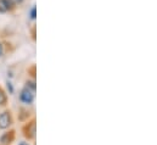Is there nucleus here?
<instances>
[{
	"label": "nucleus",
	"instance_id": "nucleus-6",
	"mask_svg": "<svg viewBox=\"0 0 157 145\" xmlns=\"http://www.w3.org/2000/svg\"><path fill=\"white\" fill-rule=\"evenodd\" d=\"M26 88L29 89L31 92L36 93V83H34V82H27V83H26Z\"/></svg>",
	"mask_w": 157,
	"mask_h": 145
},
{
	"label": "nucleus",
	"instance_id": "nucleus-13",
	"mask_svg": "<svg viewBox=\"0 0 157 145\" xmlns=\"http://www.w3.org/2000/svg\"><path fill=\"white\" fill-rule=\"evenodd\" d=\"M20 145H29V144H28V143H26V142H21Z\"/></svg>",
	"mask_w": 157,
	"mask_h": 145
},
{
	"label": "nucleus",
	"instance_id": "nucleus-4",
	"mask_svg": "<svg viewBox=\"0 0 157 145\" xmlns=\"http://www.w3.org/2000/svg\"><path fill=\"white\" fill-rule=\"evenodd\" d=\"M13 138H15V132L13 131L7 132V133H4L1 135V138H0V143H2V144H10V143H12Z\"/></svg>",
	"mask_w": 157,
	"mask_h": 145
},
{
	"label": "nucleus",
	"instance_id": "nucleus-5",
	"mask_svg": "<svg viewBox=\"0 0 157 145\" xmlns=\"http://www.w3.org/2000/svg\"><path fill=\"white\" fill-rule=\"evenodd\" d=\"M2 1H4L5 6H6L7 11H13L16 9V4H15L13 0H2Z\"/></svg>",
	"mask_w": 157,
	"mask_h": 145
},
{
	"label": "nucleus",
	"instance_id": "nucleus-2",
	"mask_svg": "<svg viewBox=\"0 0 157 145\" xmlns=\"http://www.w3.org/2000/svg\"><path fill=\"white\" fill-rule=\"evenodd\" d=\"M11 123H12V118H11L10 112H7V111L2 112L0 115V128L1 129H6V128H9L11 126Z\"/></svg>",
	"mask_w": 157,
	"mask_h": 145
},
{
	"label": "nucleus",
	"instance_id": "nucleus-3",
	"mask_svg": "<svg viewBox=\"0 0 157 145\" xmlns=\"http://www.w3.org/2000/svg\"><path fill=\"white\" fill-rule=\"evenodd\" d=\"M25 135L27 137V138H34V135H36V122L33 121V122H31L26 128H25Z\"/></svg>",
	"mask_w": 157,
	"mask_h": 145
},
{
	"label": "nucleus",
	"instance_id": "nucleus-8",
	"mask_svg": "<svg viewBox=\"0 0 157 145\" xmlns=\"http://www.w3.org/2000/svg\"><path fill=\"white\" fill-rule=\"evenodd\" d=\"M31 18L32 20H36V17H37V7L36 6H33L32 9H31Z\"/></svg>",
	"mask_w": 157,
	"mask_h": 145
},
{
	"label": "nucleus",
	"instance_id": "nucleus-1",
	"mask_svg": "<svg viewBox=\"0 0 157 145\" xmlns=\"http://www.w3.org/2000/svg\"><path fill=\"white\" fill-rule=\"evenodd\" d=\"M20 99H21V101L22 103H25V104H32L33 103V100H34V93L33 92H31L29 89H27V88H25L22 92H21V94H20Z\"/></svg>",
	"mask_w": 157,
	"mask_h": 145
},
{
	"label": "nucleus",
	"instance_id": "nucleus-12",
	"mask_svg": "<svg viewBox=\"0 0 157 145\" xmlns=\"http://www.w3.org/2000/svg\"><path fill=\"white\" fill-rule=\"evenodd\" d=\"M2 53H4V48H2V44L0 43V57L2 56Z\"/></svg>",
	"mask_w": 157,
	"mask_h": 145
},
{
	"label": "nucleus",
	"instance_id": "nucleus-10",
	"mask_svg": "<svg viewBox=\"0 0 157 145\" xmlns=\"http://www.w3.org/2000/svg\"><path fill=\"white\" fill-rule=\"evenodd\" d=\"M7 88L10 89V93H12V92H13V89H12V85H11V83H10V82H7Z\"/></svg>",
	"mask_w": 157,
	"mask_h": 145
},
{
	"label": "nucleus",
	"instance_id": "nucleus-7",
	"mask_svg": "<svg viewBox=\"0 0 157 145\" xmlns=\"http://www.w3.org/2000/svg\"><path fill=\"white\" fill-rule=\"evenodd\" d=\"M5 103H6V95H5V93L0 89V105H5Z\"/></svg>",
	"mask_w": 157,
	"mask_h": 145
},
{
	"label": "nucleus",
	"instance_id": "nucleus-9",
	"mask_svg": "<svg viewBox=\"0 0 157 145\" xmlns=\"http://www.w3.org/2000/svg\"><path fill=\"white\" fill-rule=\"evenodd\" d=\"M5 12H7V9H6V6H5L4 1H2V0H0V14H5Z\"/></svg>",
	"mask_w": 157,
	"mask_h": 145
},
{
	"label": "nucleus",
	"instance_id": "nucleus-11",
	"mask_svg": "<svg viewBox=\"0 0 157 145\" xmlns=\"http://www.w3.org/2000/svg\"><path fill=\"white\" fill-rule=\"evenodd\" d=\"M13 1H15V4H16V6H17V5H21V4H22V2L25 1V0H13Z\"/></svg>",
	"mask_w": 157,
	"mask_h": 145
}]
</instances>
